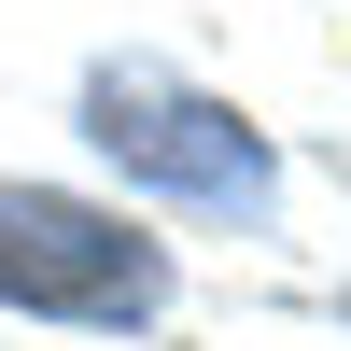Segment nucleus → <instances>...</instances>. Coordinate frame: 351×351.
Masks as SVG:
<instances>
[{"instance_id": "1", "label": "nucleus", "mask_w": 351, "mask_h": 351, "mask_svg": "<svg viewBox=\"0 0 351 351\" xmlns=\"http://www.w3.org/2000/svg\"><path fill=\"white\" fill-rule=\"evenodd\" d=\"M0 295L56 309V324H141V309L169 295V267H155V239H127V225L84 211V197L0 183Z\"/></svg>"}]
</instances>
